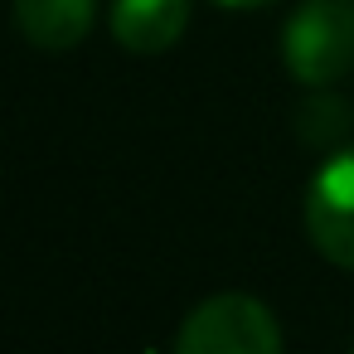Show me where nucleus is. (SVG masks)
I'll list each match as a JSON object with an SVG mask.
<instances>
[{
    "instance_id": "1",
    "label": "nucleus",
    "mask_w": 354,
    "mask_h": 354,
    "mask_svg": "<svg viewBox=\"0 0 354 354\" xmlns=\"http://www.w3.org/2000/svg\"><path fill=\"white\" fill-rule=\"evenodd\" d=\"M281 54L296 83L330 88L354 68V0H301L286 20Z\"/></svg>"
},
{
    "instance_id": "2",
    "label": "nucleus",
    "mask_w": 354,
    "mask_h": 354,
    "mask_svg": "<svg viewBox=\"0 0 354 354\" xmlns=\"http://www.w3.org/2000/svg\"><path fill=\"white\" fill-rule=\"evenodd\" d=\"M175 354H281V325L257 296L218 291L185 315Z\"/></svg>"
},
{
    "instance_id": "3",
    "label": "nucleus",
    "mask_w": 354,
    "mask_h": 354,
    "mask_svg": "<svg viewBox=\"0 0 354 354\" xmlns=\"http://www.w3.org/2000/svg\"><path fill=\"white\" fill-rule=\"evenodd\" d=\"M306 238L315 252L354 272V146L335 151L306 185Z\"/></svg>"
},
{
    "instance_id": "4",
    "label": "nucleus",
    "mask_w": 354,
    "mask_h": 354,
    "mask_svg": "<svg viewBox=\"0 0 354 354\" xmlns=\"http://www.w3.org/2000/svg\"><path fill=\"white\" fill-rule=\"evenodd\" d=\"M189 30V0H112V35L131 54H165Z\"/></svg>"
},
{
    "instance_id": "5",
    "label": "nucleus",
    "mask_w": 354,
    "mask_h": 354,
    "mask_svg": "<svg viewBox=\"0 0 354 354\" xmlns=\"http://www.w3.org/2000/svg\"><path fill=\"white\" fill-rule=\"evenodd\" d=\"M93 15H97V0H15L20 35L49 54L83 44L93 30Z\"/></svg>"
},
{
    "instance_id": "6",
    "label": "nucleus",
    "mask_w": 354,
    "mask_h": 354,
    "mask_svg": "<svg viewBox=\"0 0 354 354\" xmlns=\"http://www.w3.org/2000/svg\"><path fill=\"white\" fill-rule=\"evenodd\" d=\"M214 6H228V10H257V6H272V0H214Z\"/></svg>"
},
{
    "instance_id": "7",
    "label": "nucleus",
    "mask_w": 354,
    "mask_h": 354,
    "mask_svg": "<svg viewBox=\"0 0 354 354\" xmlns=\"http://www.w3.org/2000/svg\"><path fill=\"white\" fill-rule=\"evenodd\" d=\"M349 354H354V349H349Z\"/></svg>"
}]
</instances>
